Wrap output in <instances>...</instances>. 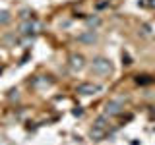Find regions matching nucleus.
Instances as JSON below:
<instances>
[{"label":"nucleus","mask_w":155,"mask_h":145,"mask_svg":"<svg viewBox=\"0 0 155 145\" xmlns=\"http://www.w3.org/2000/svg\"><path fill=\"white\" fill-rule=\"evenodd\" d=\"M97 68H99V70H107V68H109V64H107L105 60H97Z\"/></svg>","instance_id":"1"},{"label":"nucleus","mask_w":155,"mask_h":145,"mask_svg":"<svg viewBox=\"0 0 155 145\" xmlns=\"http://www.w3.org/2000/svg\"><path fill=\"white\" fill-rule=\"evenodd\" d=\"M8 19H10V18H8V14H6V12L0 14V21H8Z\"/></svg>","instance_id":"2"}]
</instances>
